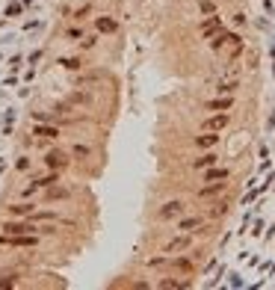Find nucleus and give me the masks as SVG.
Instances as JSON below:
<instances>
[{"mask_svg":"<svg viewBox=\"0 0 275 290\" xmlns=\"http://www.w3.org/2000/svg\"><path fill=\"white\" fill-rule=\"evenodd\" d=\"M36 137H44V139H59V127H44V124H39V127H36Z\"/></svg>","mask_w":275,"mask_h":290,"instance_id":"obj_20","label":"nucleus"},{"mask_svg":"<svg viewBox=\"0 0 275 290\" xmlns=\"http://www.w3.org/2000/svg\"><path fill=\"white\" fill-rule=\"evenodd\" d=\"M228 213V202H219V205H213V210H210V216H225Z\"/></svg>","mask_w":275,"mask_h":290,"instance_id":"obj_25","label":"nucleus"},{"mask_svg":"<svg viewBox=\"0 0 275 290\" xmlns=\"http://www.w3.org/2000/svg\"><path fill=\"white\" fill-rule=\"evenodd\" d=\"M0 243L3 246H15V249H36L39 246V234H3Z\"/></svg>","mask_w":275,"mask_h":290,"instance_id":"obj_1","label":"nucleus"},{"mask_svg":"<svg viewBox=\"0 0 275 290\" xmlns=\"http://www.w3.org/2000/svg\"><path fill=\"white\" fill-rule=\"evenodd\" d=\"M201 225H204V216H178V231L195 234V231H198Z\"/></svg>","mask_w":275,"mask_h":290,"instance_id":"obj_10","label":"nucleus"},{"mask_svg":"<svg viewBox=\"0 0 275 290\" xmlns=\"http://www.w3.org/2000/svg\"><path fill=\"white\" fill-rule=\"evenodd\" d=\"M231 107H234V98L231 95H222V98L207 101V110H213V113H225V110H231Z\"/></svg>","mask_w":275,"mask_h":290,"instance_id":"obj_13","label":"nucleus"},{"mask_svg":"<svg viewBox=\"0 0 275 290\" xmlns=\"http://www.w3.org/2000/svg\"><path fill=\"white\" fill-rule=\"evenodd\" d=\"M198 30H201V33H204L207 39H210L213 33H219V30H222V18H216V15H213V18L201 21V24H198Z\"/></svg>","mask_w":275,"mask_h":290,"instance_id":"obj_17","label":"nucleus"},{"mask_svg":"<svg viewBox=\"0 0 275 290\" xmlns=\"http://www.w3.org/2000/svg\"><path fill=\"white\" fill-rule=\"evenodd\" d=\"M228 41H240V36H234V33H219V36H210V51H222Z\"/></svg>","mask_w":275,"mask_h":290,"instance_id":"obj_15","label":"nucleus"},{"mask_svg":"<svg viewBox=\"0 0 275 290\" xmlns=\"http://www.w3.org/2000/svg\"><path fill=\"white\" fill-rule=\"evenodd\" d=\"M198 12H201V15H216V3H210V0H201V3H198Z\"/></svg>","mask_w":275,"mask_h":290,"instance_id":"obj_24","label":"nucleus"},{"mask_svg":"<svg viewBox=\"0 0 275 290\" xmlns=\"http://www.w3.org/2000/svg\"><path fill=\"white\" fill-rule=\"evenodd\" d=\"M65 36H68V39H80V30L71 27V30H65Z\"/></svg>","mask_w":275,"mask_h":290,"instance_id":"obj_28","label":"nucleus"},{"mask_svg":"<svg viewBox=\"0 0 275 290\" xmlns=\"http://www.w3.org/2000/svg\"><path fill=\"white\" fill-rule=\"evenodd\" d=\"M36 190H48V187H54V184H59V172H48V175H39V178L30 181Z\"/></svg>","mask_w":275,"mask_h":290,"instance_id":"obj_12","label":"nucleus"},{"mask_svg":"<svg viewBox=\"0 0 275 290\" xmlns=\"http://www.w3.org/2000/svg\"><path fill=\"white\" fill-rule=\"evenodd\" d=\"M190 246H193V234H187V231H184L180 237H172V240L166 243V246H163V255H175V252H187Z\"/></svg>","mask_w":275,"mask_h":290,"instance_id":"obj_4","label":"nucleus"},{"mask_svg":"<svg viewBox=\"0 0 275 290\" xmlns=\"http://www.w3.org/2000/svg\"><path fill=\"white\" fill-rule=\"evenodd\" d=\"M15 169H18V172H27L30 169V157H18V160H15Z\"/></svg>","mask_w":275,"mask_h":290,"instance_id":"obj_26","label":"nucleus"},{"mask_svg":"<svg viewBox=\"0 0 275 290\" xmlns=\"http://www.w3.org/2000/svg\"><path fill=\"white\" fill-rule=\"evenodd\" d=\"M59 65H62V69L65 71H80V59H77V56H71V59H59Z\"/></svg>","mask_w":275,"mask_h":290,"instance_id":"obj_22","label":"nucleus"},{"mask_svg":"<svg viewBox=\"0 0 275 290\" xmlns=\"http://www.w3.org/2000/svg\"><path fill=\"white\" fill-rule=\"evenodd\" d=\"M95 44H98V36H89V39L80 41V48H95Z\"/></svg>","mask_w":275,"mask_h":290,"instance_id":"obj_27","label":"nucleus"},{"mask_svg":"<svg viewBox=\"0 0 275 290\" xmlns=\"http://www.w3.org/2000/svg\"><path fill=\"white\" fill-rule=\"evenodd\" d=\"M71 104H92V95H86V92H74V95L68 98V107Z\"/></svg>","mask_w":275,"mask_h":290,"instance_id":"obj_23","label":"nucleus"},{"mask_svg":"<svg viewBox=\"0 0 275 290\" xmlns=\"http://www.w3.org/2000/svg\"><path fill=\"white\" fill-rule=\"evenodd\" d=\"M237 86H240V83H219V86H216V95H234L237 92Z\"/></svg>","mask_w":275,"mask_h":290,"instance_id":"obj_21","label":"nucleus"},{"mask_svg":"<svg viewBox=\"0 0 275 290\" xmlns=\"http://www.w3.org/2000/svg\"><path fill=\"white\" fill-rule=\"evenodd\" d=\"M68 163H71V154L68 151H48L44 154V166L51 169V172H62V169H68Z\"/></svg>","mask_w":275,"mask_h":290,"instance_id":"obj_2","label":"nucleus"},{"mask_svg":"<svg viewBox=\"0 0 275 290\" xmlns=\"http://www.w3.org/2000/svg\"><path fill=\"white\" fill-rule=\"evenodd\" d=\"M228 124H231V116H228V113H216V116L204 119L201 127H204V130H222V127H228Z\"/></svg>","mask_w":275,"mask_h":290,"instance_id":"obj_9","label":"nucleus"},{"mask_svg":"<svg viewBox=\"0 0 275 290\" xmlns=\"http://www.w3.org/2000/svg\"><path fill=\"white\" fill-rule=\"evenodd\" d=\"M36 207L30 205V202H18V205H6V213L9 216H15V219H27L30 213H33Z\"/></svg>","mask_w":275,"mask_h":290,"instance_id":"obj_11","label":"nucleus"},{"mask_svg":"<svg viewBox=\"0 0 275 290\" xmlns=\"http://www.w3.org/2000/svg\"><path fill=\"white\" fill-rule=\"evenodd\" d=\"M166 266H172V270H178V273H195V263L190 258H169Z\"/></svg>","mask_w":275,"mask_h":290,"instance_id":"obj_16","label":"nucleus"},{"mask_svg":"<svg viewBox=\"0 0 275 290\" xmlns=\"http://www.w3.org/2000/svg\"><path fill=\"white\" fill-rule=\"evenodd\" d=\"M201 178H204V184L207 181H228L231 178V172H228V169H219V166H210V169H204Z\"/></svg>","mask_w":275,"mask_h":290,"instance_id":"obj_18","label":"nucleus"},{"mask_svg":"<svg viewBox=\"0 0 275 290\" xmlns=\"http://www.w3.org/2000/svg\"><path fill=\"white\" fill-rule=\"evenodd\" d=\"M219 130H204V133H201V137H195L193 139V145L195 148H201V151H210V148H216V145H219Z\"/></svg>","mask_w":275,"mask_h":290,"instance_id":"obj_5","label":"nucleus"},{"mask_svg":"<svg viewBox=\"0 0 275 290\" xmlns=\"http://www.w3.org/2000/svg\"><path fill=\"white\" fill-rule=\"evenodd\" d=\"M3 234H36V228L24 219H18V222L9 219V222H3Z\"/></svg>","mask_w":275,"mask_h":290,"instance_id":"obj_7","label":"nucleus"},{"mask_svg":"<svg viewBox=\"0 0 275 290\" xmlns=\"http://www.w3.org/2000/svg\"><path fill=\"white\" fill-rule=\"evenodd\" d=\"M95 27H98V33H116V21L112 18H95Z\"/></svg>","mask_w":275,"mask_h":290,"instance_id":"obj_19","label":"nucleus"},{"mask_svg":"<svg viewBox=\"0 0 275 290\" xmlns=\"http://www.w3.org/2000/svg\"><path fill=\"white\" fill-rule=\"evenodd\" d=\"M228 190V184L225 181H207L204 187L198 190V198H213V195H222Z\"/></svg>","mask_w":275,"mask_h":290,"instance_id":"obj_8","label":"nucleus"},{"mask_svg":"<svg viewBox=\"0 0 275 290\" xmlns=\"http://www.w3.org/2000/svg\"><path fill=\"white\" fill-rule=\"evenodd\" d=\"M68 195H71L68 187H48L44 190V202H65Z\"/></svg>","mask_w":275,"mask_h":290,"instance_id":"obj_14","label":"nucleus"},{"mask_svg":"<svg viewBox=\"0 0 275 290\" xmlns=\"http://www.w3.org/2000/svg\"><path fill=\"white\" fill-rule=\"evenodd\" d=\"M187 213V202H180V198H172V202H166L163 207H160V219L169 222V219H178V216H184Z\"/></svg>","mask_w":275,"mask_h":290,"instance_id":"obj_3","label":"nucleus"},{"mask_svg":"<svg viewBox=\"0 0 275 290\" xmlns=\"http://www.w3.org/2000/svg\"><path fill=\"white\" fill-rule=\"evenodd\" d=\"M219 163V154H216V148H210V151H204L201 157H195L193 163H190V169H195V172H204V169H210V166Z\"/></svg>","mask_w":275,"mask_h":290,"instance_id":"obj_6","label":"nucleus"}]
</instances>
